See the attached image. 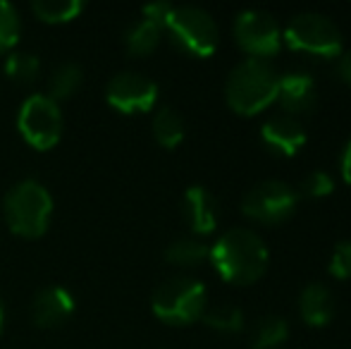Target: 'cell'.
Returning <instances> with one entry per match:
<instances>
[{
	"label": "cell",
	"instance_id": "6da1fadb",
	"mask_svg": "<svg viewBox=\"0 0 351 349\" xmlns=\"http://www.w3.org/2000/svg\"><path fill=\"white\" fill-rule=\"evenodd\" d=\"M213 268L230 285H254L265 275L270 254L263 237L249 228H232L210 247Z\"/></svg>",
	"mask_w": 351,
	"mask_h": 349
},
{
	"label": "cell",
	"instance_id": "7a4b0ae2",
	"mask_svg": "<svg viewBox=\"0 0 351 349\" xmlns=\"http://www.w3.org/2000/svg\"><path fill=\"white\" fill-rule=\"evenodd\" d=\"M278 82L280 75L268 60H256L246 58L234 70L230 72L225 84L227 106L237 115L254 117L273 106L278 98Z\"/></svg>",
	"mask_w": 351,
	"mask_h": 349
},
{
	"label": "cell",
	"instance_id": "3957f363",
	"mask_svg": "<svg viewBox=\"0 0 351 349\" xmlns=\"http://www.w3.org/2000/svg\"><path fill=\"white\" fill-rule=\"evenodd\" d=\"M3 215L8 228L17 237L36 239L46 234L53 218V199L43 184L34 180L17 182L12 189L5 194Z\"/></svg>",
	"mask_w": 351,
	"mask_h": 349
},
{
	"label": "cell",
	"instance_id": "277c9868",
	"mask_svg": "<svg viewBox=\"0 0 351 349\" xmlns=\"http://www.w3.org/2000/svg\"><path fill=\"white\" fill-rule=\"evenodd\" d=\"M153 313L167 326H191L208 309V292L201 280L177 275L158 285L151 299Z\"/></svg>",
	"mask_w": 351,
	"mask_h": 349
},
{
	"label": "cell",
	"instance_id": "5b68a950",
	"mask_svg": "<svg viewBox=\"0 0 351 349\" xmlns=\"http://www.w3.org/2000/svg\"><path fill=\"white\" fill-rule=\"evenodd\" d=\"M282 43L301 56L315 60H335L342 56V32L320 12H299L287 22Z\"/></svg>",
	"mask_w": 351,
	"mask_h": 349
},
{
	"label": "cell",
	"instance_id": "8992f818",
	"mask_svg": "<svg viewBox=\"0 0 351 349\" xmlns=\"http://www.w3.org/2000/svg\"><path fill=\"white\" fill-rule=\"evenodd\" d=\"M165 34L182 53L194 58H210L217 48V24L206 10L194 5H172L165 19Z\"/></svg>",
	"mask_w": 351,
	"mask_h": 349
},
{
	"label": "cell",
	"instance_id": "52a82bcc",
	"mask_svg": "<svg viewBox=\"0 0 351 349\" xmlns=\"http://www.w3.org/2000/svg\"><path fill=\"white\" fill-rule=\"evenodd\" d=\"M17 130L32 149L48 151L60 141L62 112L60 103L48 98L46 93H34L22 103L17 112Z\"/></svg>",
	"mask_w": 351,
	"mask_h": 349
},
{
	"label": "cell",
	"instance_id": "ba28073f",
	"mask_svg": "<svg viewBox=\"0 0 351 349\" xmlns=\"http://www.w3.org/2000/svg\"><path fill=\"white\" fill-rule=\"evenodd\" d=\"M299 206V191L280 180H263L246 191L241 199V213L258 225H282L294 215Z\"/></svg>",
	"mask_w": 351,
	"mask_h": 349
},
{
	"label": "cell",
	"instance_id": "9c48e42d",
	"mask_svg": "<svg viewBox=\"0 0 351 349\" xmlns=\"http://www.w3.org/2000/svg\"><path fill=\"white\" fill-rule=\"evenodd\" d=\"M234 41L249 58L268 60L280 53L282 29L265 10H244L234 19Z\"/></svg>",
	"mask_w": 351,
	"mask_h": 349
},
{
	"label": "cell",
	"instance_id": "30bf717a",
	"mask_svg": "<svg viewBox=\"0 0 351 349\" xmlns=\"http://www.w3.org/2000/svg\"><path fill=\"white\" fill-rule=\"evenodd\" d=\"M106 101L108 106L125 115L148 112L158 101V84L136 72H122L108 82Z\"/></svg>",
	"mask_w": 351,
	"mask_h": 349
},
{
	"label": "cell",
	"instance_id": "8fae6325",
	"mask_svg": "<svg viewBox=\"0 0 351 349\" xmlns=\"http://www.w3.org/2000/svg\"><path fill=\"white\" fill-rule=\"evenodd\" d=\"M261 144L273 156L291 158L306 144V130L299 122V117L291 115H273L261 127Z\"/></svg>",
	"mask_w": 351,
	"mask_h": 349
},
{
	"label": "cell",
	"instance_id": "7c38bea8",
	"mask_svg": "<svg viewBox=\"0 0 351 349\" xmlns=\"http://www.w3.org/2000/svg\"><path fill=\"white\" fill-rule=\"evenodd\" d=\"M285 115H304L311 112L318 103V84L306 72H287L278 82V98Z\"/></svg>",
	"mask_w": 351,
	"mask_h": 349
},
{
	"label": "cell",
	"instance_id": "4fadbf2b",
	"mask_svg": "<svg viewBox=\"0 0 351 349\" xmlns=\"http://www.w3.org/2000/svg\"><path fill=\"white\" fill-rule=\"evenodd\" d=\"M74 297L65 287H46L32 302V321L38 328H58L72 316Z\"/></svg>",
	"mask_w": 351,
	"mask_h": 349
},
{
	"label": "cell",
	"instance_id": "5bb4252c",
	"mask_svg": "<svg viewBox=\"0 0 351 349\" xmlns=\"http://www.w3.org/2000/svg\"><path fill=\"white\" fill-rule=\"evenodd\" d=\"M182 215L194 234L206 237L217 228V204L206 186H189L182 199Z\"/></svg>",
	"mask_w": 351,
	"mask_h": 349
},
{
	"label": "cell",
	"instance_id": "9a60e30c",
	"mask_svg": "<svg viewBox=\"0 0 351 349\" xmlns=\"http://www.w3.org/2000/svg\"><path fill=\"white\" fill-rule=\"evenodd\" d=\"M301 321L311 328H325L335 318V297L325 285L311 282L299 294Z\"/></svg>",
	"mask_w": 351,
	"mask_h": 349
},
{
	"label": "cell",
	"instance_id": "2e32d148",
	"mask_svg": "<svg viewBox=\"0 0 351 349\" xmlns=\"http://www.w3.org/2000/svg\"><path fill=\"white\" fill-rule=\"evenodd\" d=\"M165 34V29L160 27L158 22L153 19L143 17L139 22H134L125 34V46H127V53L134 58H143V56H151L158 46H160V38Z\"/></svg>",
	"mask_w": 351,
	"mask_h": 349
},
{
	"label": "cell",
	"instance_id": "e0dca14e",
	"mask_svg": "<svg viewBox=\"0 0 351 349\" xmlns=\"http://www.w3.org/2000/svg\"><path fill=\"white\" fill-rule=\"evenodd\" d=\"M287 340H289V326L280 316H263L251 328L254 349H280Z\"/></svg>",
	"mask_w": 351,
	"mask_h": 349
},
{
	"label": "cell",
	"instance_id": "ac0fdd59",
	"mask_svg": "<svg viewBox=\"0 0 351 349\" xmlns=\"http://www.w3.org/2000/svg\"><path fill=\"white\" fill-rule=\"evenodd\" d=\"M153 136L162 149H177L184 139V120L172 108H160L153 115Z\"/></svg>",
	"mask_w": 351,
	"mask_h": 349
},
{
	"label": "cell",
	"instance_id": "d6986e66",
	"mask_svg": "<svg viewBox=\"0 0 351 349\" xmlns=\"http://www.w3.org/2000/svg\"><path fill=\"white\" fill-rule=\"evenodd\" d=\"M204 326H208L210 330L220 333V335H237L244 330V313L241 309L232 306V304H220V306H208L201 316Z\"/></svg>",
	"mask_w": 351,
	"mask_h": 349
},
{
	"label": "cell",
	"instance_id": "ffe728a7",
	"mask_svg": "<svg viewBox=\"0 0 351 349\" xmlns=\"http://www.w3.org/2000/svg\"><path fill=\"white\" fill-rule=\"evenodd\" d=\"M210 254V247H206L199 237H180L165 249V258L170 261L172 265H199L208 258Z\"/></svg>",
	"mask_w": 351,
	"mask_h": 349
},
{
	"label": "cell",
	"instance_id": "44dd1931",
	"mask_svg": "<svg viewBox=\"0 0 351 349\" xmlns=\"http://www.w3.org/2000/svg\"><path fill=\"white\" fill-rule=\"evenodd\" d=\"M84 10V3L79 0H36L32 5V12L46 24H65L79 17Z\"/></svg>",
	"mask_w": 351,
	"mask_h": 349
},
{
	"label": "cell",
	"instance_id": "7402d4cb",
	"mask_svg": "<svg viewBox=\"0 0 351 349\" xmlns=\"http://www.w3.org/2000/svg\"><path fill=\"white\" fill-rule=\"evenodd\" d=\"M82 86V67L74 65V62H65V65L56 67L48 80V98H53L56 103L72 98L74 91Z\"/></svg>",
	"mask_w": 351,
	"mask_h": 349
},
{
	"label": "cell",
	"instance_id": "603a6c76",
	"mask_svg": "<svg viewBox=\"0 0 351 349\" xmlns=\"http://www.w3.org/2000/svg\"><path fill=\"white\" fill-rule=\"evenodd\" d=\"M41 72V62L34 53H8L5 58V75L14 84H32Z\"/></svg>",
	"mask_w": 351,
	"mask_h": 349
},
{
	"label": "cell",
	"instance_id": "cb8c5ba5",
	"mask_svg": "<svg viewBox=\"0 0 351 349\" xmlns=\"http://www.w3.org/2000/svg\"><path fill=\"white\" fill-rule=\"evenodd\" d=\"M19 14L10 3L0 0V56L10 53L19 38Z\"/></svg>",
	"mask_w": 351,
	"mask_h": 349
},
{
	"label": "cell",
	"instance_id": "d4e9b609",
	"mask_svg": "<svg viewBox=\"0 0 351 349\" xmlns=\"http://www.w3.org/2000/svg\"><path fill=\"white\" fill-rule=\"evenodd\" d=\"M335 189V180L332 175H328L325 170H313L301 180L299 186V196H306V199H325L330 196Z\"/></svg>",
	"mask_w": 351,
	"mask_h": 349
},
{
	"label": "cell",
	"instance_id": "484cf974",
	"mask_svg": "<svg viewBox=\"0 0 351 349\" xmlns=\"http://www.w3.org/2000/svg\"><path fill=\"white\" fill-rule=\"evenodd\" d=\"M328 270L337 280H351V239H344L335 247Z\"/></svg>",
	"mask_w": 351,
	"mask_h": 349
},
{
	"label": "cell",
	"instance_id": "4316f807",
	"mask_svg": "<svg viewBox=\"0 0 351 349\" xmlns=\"http://www.w3.org/2000/svg\"><path fill=\"white\" fill-rule=\"evenodd\" d=\"M337 77L347 86H351V51H344L342 56L337 58Z\"/></svg>",
	"mask_w": 351,
	"mask_h": 349
},
{
	"label": "cell",
	"instance_id": "83f0119b",
	"mask_svg": "<svg viewBox=\"0 0 351 349\" xmlns=\"http://www.w3.org/2000/svg\"><path fill=\"white\" fill-rule=\"evenodd\" d=\"M342 177L347 184H351V141L347 144V149H344L342 154Z\"/></svg>",
	"mask_w": 351,
	"mask_h": 349
},
{
	"label": "cell",
	"instance_id": "f1b7e54d",
	"mask_svg": "<svg viewBox=\"0 0 351 349\" xmlns=\"http://www.w3.org/2000/svg\"><path fill=\"white\" fill-rule=\"evenodd\" d=\"M3 321H5V313H3V304H0V333H3Z\"/></svg>",
	"mask_w": 351,
	"mask_h": 349
}]
</instances>
